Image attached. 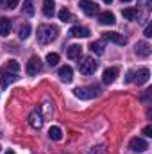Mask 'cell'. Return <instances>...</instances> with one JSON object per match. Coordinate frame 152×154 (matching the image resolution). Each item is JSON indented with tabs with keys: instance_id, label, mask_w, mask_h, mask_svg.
Here are the masks:
<instances>
[{
	"instance_id": "cell-11",
	"label": "cell",
	"mask_w": 152,
	"mask_h": 154,
	"mask_svg": "<svg viewBox=\"0 0 152 154\" xmlns=\"http://www.w3.org/2000/svg\"><path fill=\"white\" fill-rule=\"evenodd\" d=\"M149 77H150L149 68H140V70L134 74V82H138V84H145V82L149 81Z\"/></svg>"
},
{
	"instance_id": "cell-20",
	"label": "cell",
	"mask_w": 152,
	"mask_h": 154,
	"mask_svg": "<svg viewBox=\"0 0 152 154\" xmlns=\"http://www.w3.org/2000/svg\"><path fill=\"white\" fill-rule=\"evenodd\" d=\"M81 45H70L68 47V50H66V56L70 57V59H77L79 56H81Z\"/></svg>"
},
{
	"instance_id": "cell-31",
	"label": "cell",
	"mask_w": 152,
	"mask_h": 154,
	"mask_svg": "<svg viewBox=\"0 0 152 154\" xmlns=\"http://www.w3.org/2000/svg\"><path fill=\"white\" fill-rule=\"evenodd\" d=\"M5 154H16V152H14L13 149H9V151H7V152H5Z\"/></svg>"
},
{
	"instance_id": "cell-1",
	"label": "cell",
	"mask_w": 152,
	"mask_h": 154,
	"mask_svg": "<svg viewBox=\"0 0 152 154\" xmlns=\"http://www.w3.org/2000/svg\"><path fill=\"white\" fill-rule=\"evenodd\" d=\"M57 27L54 25H39L38 27V41L47 45V43H52L54 39L57 38Z\"/></svg>"
},
{
	"instance_id": "cell-9",
	"label": "cell",
	"mask_w": 152,
	"mask_h": 154,
	"mask_svg": "<svg viewBox=\"0 0 152 154\" xmlns=\"http://www.w3.org/2000/svg\"><path fill=\"white\" fill-rule=\"evenodd\" d=\"M57 74L61 77V81H65V82H72V81H74V70H72V66H68V65L61 66Z\"/></svg>"
},
{
	"instance_id": "cell-16",
	"label": "cell",
	"mask_w": 152,
	"mask_h": 154,
	"mask_svg": "<svg viewBox=\"0 0 152 154\" xmlns=\"http://www.w3.org/2000/svg\"><path fill=\"white\" fill-rule=\"evenodd\" d=\"M54 11H56L54 0H43V14L50 18V16H54Z\"/></svg>"
},
{
	"instance_id": "cell-26",
	"label": "cell",
	"mask_w": 152,
	"mask_h": 154,
	"mask_svg": "<svg viewBox=\"0 0 152 154\" xmlns=\"http://www.w3.org/2000/svg\"><path fill=\"white\" fill-rule=\"evenodd\" d=\"M23 13L29 14V16L34 14V7H32V2H31V0H25V4H23Z\"/></svg>"
},
{
	"instance_id": "cell-10",
	"label": "cell",
	"mask_w": 152,
	"mask_h": 154,
	"mask_svg": "<svg viewBox=\"0 0 152 154\" xmlns=\"http://www.w3.org/2000/svg\"><path fill=\"white\" fill-rule=\"evenodd\" d=\"M118 77V68H108V70H104V74H102V81H104V84H111L114 82V79Z\"/></svg>"
},
{
	"instance_id": "cell-24",
	"label": "cell",
	"mask_w": 152,
	"mask_h": 154,
	"mask_svg": "<svg viewBox=\"0 0 152 154\" xmlns=\"http://www.w3.org/2000/svg\"><path fill=\"white\" fill-rule=\"evenodd\" d=\"M31 36V25L29 23H23L20 27V39H27Z\"/></svg>"
},
{
	"instance_id": "cell-2",
	"label": "cell",
	"mask_w": 152,
	"mask_h": 154,
	"mask_svg": "<svg viewBox=\"0 0 152 154\" xmlns=\"http://www.w3.org/2000/svg\"><path fill=\"white\" fill-rule=\"evenodd\" d=\"M97 68H99V63H97L93 57H90V56H88V57H82L81 63H79V72L84 74V75H91V74H95Z\"/></svg>"
},
{
	"instance_id": "cell-19",
	"label": "cell",
	"mask_w": 152,
	"mask_h": 154,
	"mask_svg": "<svg viewBox=\"0 0 152 154\" xmlns=\"http://www.w3.org/2000/svg\"><path fill=\"white\" fill-rule=\"evenodd\" d=\"M48 138H50V140H54V142H59V140L63 138L61 129H59L57 125H52V127L48 129Z\"/></svg>"
},
{
	"instance_id": "cell-15",
	"label": "cell",
	"mask_w": 152,
	"mask_h": 154,
	"mask_svg": "<svg viewBox=\"0 0 152 154\" xmlns=\"http://www.w3.org/2000/svg\"><path fill=\"white\" fill-rule=\"evenodd\" d=\"M99 22L102 23V25H113L114 22V14L113 13H109V11H104V13H100V16H99Z\"/></svg>"
},
{
	"instance_id": "cell-18",
	"label": "cell",
	"mask_w": 152,
	"mask_h": 154,
	"mask_svg": "<svg viewBox=\"0 0 152 154\" xmlns=\"http://www.w3.org/2000/svg\"><path fill=\"white\" fill-rule=\"evenodd\" d=\"M90 50H91L95 56H102V54H104V43H102V41H91V43H90Z\"/></svg>"
},
{
	"instance_id": "cell-22",
	"label": "cell",
	"mask_w": 152,
	"mask_h": 154,
	"mask_svg": "<svg viewBox=\"0 0 152 154\" xmlns=\"http://www.w3.org/2000/svg\"><path fill=\"white\" fill-rule=\"evenodd\" d=\"M57 16H59L61 22H74V14H72L68 9H61V11L57 13Z\"/></svg>"
},
{
	"instance_id": "cell-27",
	"label": "cell",
	"mask_w": 152,
	"mask_h": 154,
	"mask_svg": "<svg viewBox=\"0 0 152 154\" xmlns=\"http://www.w3.org/2000/svg\"><path fill=\"white\" fill-rule=\"evenodd\" d=\"M18 2H20V0H5V5H7L9 9H14V7L18 5Z\"/></svg>"
},
{
	"instance_id": "cell-34",
	"label": "cell",
	"mask_w": 152,
	"mask_h": 154,
	"mask_svg": "<svg viewBox=\"0 0 152 154\" xmlns=\"http://www.w3.org/2000/svg\"><path fill=\"white\" fill-rule=\"evenodd\" d=\"M4 2H5V0H0V4H4Z\"/></svg>"
},
{
	"instance_id": "cell-12",
	"label": "cell",
	"mask_w": 152,
	"mask_h": 154,
	"mask_svg": "<svg viewBox=\"0 0 152 154\" xmlns=\"http://www.w3.org/2000/svg\"><path fill=\"white\" fill-rule=\"evenodd\" d=\"M18 79L16 74H13V72H2V75H0V84H2V88H7L11 82H14Z\"/></svg>"
},
{
	"instance_id": "cell-8",
	"label": "cell",
	"mask_w": 152,
	"mask_h": 154,
	"mask_svg": "<svg viewBox=\"0 0 152 154\" xmlns=\"http://www.w3.org/2000/svg\"><path fill=\"white\" fill-rule=\"evenodd\" d=\"M136 56L140 57H149L150 56V45L147 41H138L136 43Z\"/></svg>"
},
{
	"instance_id": "cell-5",
	"label": "cell",
	"mask_w": 152,
	"mask_h": 154,
	"mask_svg": "<svg viewBox=\"0 0 152 154\" xmlns=\"http://www.w3.org/2000/svg\"><path fill=\"white\" fill-rule=\"evenodd\" d=\"M79 7L84 11V14H88V16H93L97 11H99V5L95 4V2H91V0H81L79 2Z\"/></svg>"
},
{
	"instance_id": "cell-7",
	"label": "cell",
	"mask_w": 152,
	"mask_h": 154,
	"mask_svg": "<svg viewBox=\"0 0 152 154\" xmlns=\"http://www.w3.org/2000/svg\"><path fill=\"white\" fill-rule=\"evenodd\" d=\"M102 36H104V39L106 41H111V43H116V45H125V36L123 34H120V32H102Z\"/></svg>"
},
{
	"instance_id": "cell-28",
	"label": "cell",
	"mask_w": 152,
	"mask_h": 154,
	"mask_svg": "<svg viewBox=\"0 0 152 154\" xmlns=\"http://www.w3.org/2000/svg\"><path fill=\"white\" fill-rule=\"evenodd\" d=\"M102 152H104V147L102 145H97V147L91 149V154H102Z\"/></svg>"
},
{
	"instance_id": "cell-6",
	"label": "cell",
	"mask_w": 152,
	"mask_h": 154,
	"mask_svg": "<svg viewBox=\"0 0 152 154\" xmlns=\"http://www.w3.org/2000/svg\"><path fill=\"white\" fill-rule=\"evenodd\" d=\"M39 70H41V59L38 56H32L29 59V63H27V74L29 75H36Z\"/></svg>"
},
{
	"instance_id": "cell-21",
	"label": "cell",
	"mask_w": 152,
	"mask_h": 154,
	"mask_svg": "<svg viewBox=\"0 0 152 154\" xmlns=\"http://www.w3.org/2000/svg\"><path fill=\"white\" fill-rule=\"evenodd\" d=\"M122 14H123V18H127V20H136V18H138V9H134V7H125V9H122Z\"/></svg>"
},
{
	"instance_id": "cell-17",
	"label": "cell",
	"mask_w": 152,
	"mask_h": 154,
	"mask_svg": "<svg viewBox=\"0 0 152 154\" xmlns=\"http://www.w3.org/2000/svg\"><path fill=\"white\" fill-rule=\"evenodd\" d=\"M9 32H11V20L0 18V36H9Z\"/></svg>"
},
{
	"instance_id": "cell-30",
	"label": "cell",
	"mask_w": 152,
	"mask_h": 154,
	"mask_svg": "<svg viewBox=\"0 0 152 154\" xmlns=\"http://www.w3.org/2000/svg\"><path fill=\"white\" fill-rule=\"evenodd\" d=\"M143 134H145V136H152V125H147V127L143 129Z\"/></svg>"
},
{
	"instance_id": "cell-13",
	"label": "cell",
	"mask_w": 152,
	"mask_h": 154,
	"mask_svg": "<svg viewBox=\"0 0 152 154\" xmlns=\"http://www.w3.org/2000/svg\"><path fill=\"white\" fill-rule=\"evenodd\" d=\"M29 125L34 127V129H41V125H43V118H41V115H39L38 111H34V113L29 115Z\"/></svg>"
},
{
	"instance_id": "cell-29",
	"label": "cell",
	"mask_w": 152,
	"mask_h": 154,
	"mask_svg": "<svg viewBox=\"0 0 152 154\" xmlns=\"http://www.w3.org/2000/svg\"><path fill=\"white\" fill-rule=\"evenodd\" d=\"M143 34H145V38H150V36H152V25H147V27H145Z\"/></svg>"
},
{
	"instance_id": "cell-23",
	"label": "cell",
	"mask_w": 152,
	"mask_h": 154,
	"mask_svg": "<svg viewBox=\"0 0 152 154\" xmlns=\"http://www.w3.org/2000/svg\"><path fill=\"white\" fill-rule=\"evenodd\" d=\"M20 70V63L16 59H9L7 61V72H13V74H18Z\"/></svg>"
},
{
	"instance_id": "cell-4",
	"label": "cell",
	"mask_w": 152,
	"mask_h": 154,
	"mask_svg": "<svg viewBox=\"0 0 152 154\" xmlns=\"http://www.w3.org/2000/svg\"><path fill=\"white\" fill-rule=\"evenodd\" d=\"M129 149L134 151V152H143V151L149 149V143H147L143 138H132V140L129 142Z\"/></svg>"
},
{
	"instance_id": "cell-3",
	"label": "cell",
	"mask_w": 152,
	"mask_h": 154,
	"mask_svg": "<svg viewBox=\"0 0 152 154\" xmlns=\"http://www.w3.org/2000/svg\"><path fill=\"white\" fill-rule=\"evenodd\" d=\"M99 88H75L74 90V95L77 99H93L97 95Z\"/></svg>"
},
{
	"instance_id": "cell-25",
	"label": "cell",
	"mask_w": 152,
	"mask_h": 154,
	"mask_svg": "<svg viewBox=\"0 0 152 154\" xmlns=\"http://www.w3.org/2000/svg\"><path fill=\"white\" fill-rule=\"evenodd\" d=\"M47 63H48L50 66H56V65L59 63V54H56V52L47 54Z\"/></svg>"
},
{
	"instance_id": "cell-14",
	"label": "cell",
	"mask_w": 152,
	"mask_h": 154,
	"mask_svg": "<svg viewBox=\"0 0 152 154\" xmlns=\"http://www.w3.org/2000/svg\"><path fill=\"white\" fill-rule=\"evenodd\" d=\"M70 34L75 36V38H88V36H90V29L81 27V25H75V27L70 29Z\"/></svg>"
},
{
	"instance_id": "cell-33",
	"label": "cell",
	"mask_w": 152,
	"mask_h": 154,
	"mask_svg": "<svg viewBox=\"0 0 152 154\" xmlns=\"http://www.w3.org/2000/svg\"><path fill=\"white\" fill-rule=\"evenodd\" d=\"M122 2H132V0H122Z\"/></svg>"
},
{
	"instance_id": "cell-32",
	"label": "cell",
	"mask_w": 152,
	"mask_h": 154,
	"mask_svg": "<svg viewBox=\"0 0 152 154\" xmlns=\"http://www.w3.org/2000/svg\"><path fill=\"white\" fill-rule=\"evenodd\" d=\"M102 2H106V4H111V2H113V0H102Z\"/></svg>"
}]
</instances>
